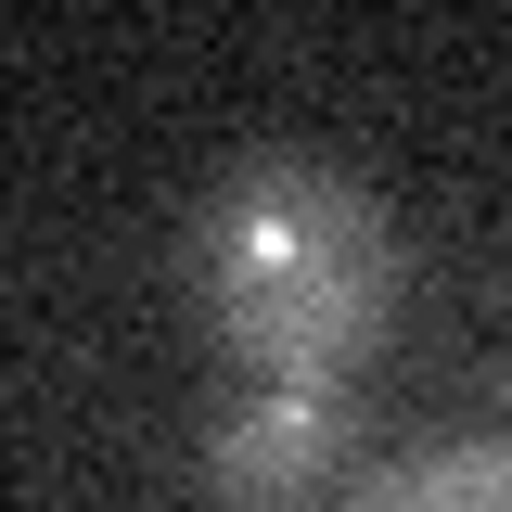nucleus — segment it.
<instances>
[{"mask_svg": "<svg viewBox=\"0 0 512 512\" xmlns=\"http://www.w3.org/2000/svg\"><path fill=\"white\" fill-rule=\"evenodd\" d=\"M333 474H346V384L231 372V397L205 410V487H218V512H308Z\"/></svg>", "mask_w": 512, "mask_h": 512, "instance_id": "f03ea898", "label": "nucleus"}, {"mask_svg": "<svg viewBox=\"0 0 512 512\" xmlns=\"http://www.w3.org/2000/svg\"><path fill=\"white\" fill-rule=\"evenodd\" d=\"M192 308L231 346V372H308L346 384L397 320V231L372 180L320 154H244L231 180L192 205Z\"/></svg>", "mask_w": 512, "mask_h": 512, "instance_id": "f257e3e1", "label": "nucleus"}, {"mask_svg": "<svg viewBox=\"0 0 512 512\" xmlns=\"http://www.w3.org/2000/svg\"><path fill=\"white\" fill-rule=\"evenodd\" d=\"M346 512H512V436H436L397 448L384 474H359Z\"/></svg>", "mask_w": 512, "mask_h": 512, "instance_id": "7ed1b4c3", "label": "nucleus"}]
</instances>
